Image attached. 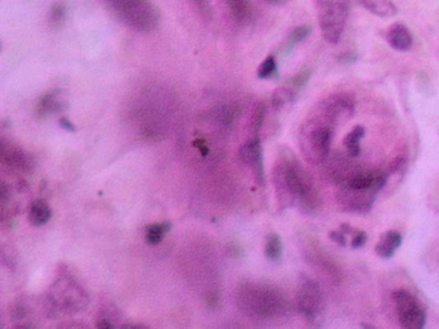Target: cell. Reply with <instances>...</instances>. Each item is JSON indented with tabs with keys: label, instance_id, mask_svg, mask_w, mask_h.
<instances>
[{
	"label": "cell",
	"instance_id": "6da1fadb",
	"mask_svg": "<svg viewBox=\"0 0 439 329\" xmlns=\"http://www.w3.org/2000/svg\"><path fill=\"white\" fill-rule=\"evenodd\" d=\"M353 114L354 100L347 94H332L317 105L299 130V147L308 163L317 166L327 160L335 125L350 120Z\"/></svg>",
	"mask_w": 439,
	"mask_h": 329
},
{
	"label": "cell",
	"instance_id": "7a4b0ae2",
	"mask_svg": "<svg viewBox=\"0 0 439 329\" xmlns=\"http://www.w3.org/2000/svg\"><path fill=\"white\" fill-rule=\"evenodd\" d=\"M272 180L278 206L285 210L298 206L302 213L314 216L321 208V197L311 174L289 148H281Z\"/></svg>",
	"mask_w": 439,
	"mask_h": 329
},
{
	"label": "cell",
	"instance_id": "3957f363",
	"mask_svg": "<svg viewBox=\"0 0 439 329\" xmlns=\"http://www.w3.org/2000/svg\"><path fill=\"white\" fill-rule=\"evenodd\" d=\"M386 181L388 172L383 170H356L339 184L336 204L345 213L368 214Z\"/></svg>",
	"mask_w": 439,
	"mask_h": 329
},
{
	"label": "cell",
	"instance_id": "277c9868",
	"mask_svg": "<svg viewBox=\"0 0 439 329\" xmlns=\"http://www.w3.org/2000/svg\"><path fill=\"white\" fill-rule=\"evenodd\" d=\"M236 303L245 315L255 321H275L289 312L285 294L273 285L246 282L236 291Z\"/></svg>",
	"mask_w": 439,
	"mask_h": 329
},
{
	"label": "cell",
	"instance_id": "5b68a950",
	"mask_svg": "<svg viewBox=\"0 0 439 329\" xmlns=\"http://www.w3.org/2000/svg\"><path fill=\"white\" fill-rule=\"evenodd\" d=\"M102 4L126 27L148 34L160 24V9L153 0H101Z\"/></svg>",
	"mask_w": 439,
	"mask_h": 329
},
{
	"label": "cell",
	"instance_id": "8992f818",
	"mask_svg": "<svg viewBox=\"0 0 439 329\" xmlns=\"http://www.w3.org/2000/svg\"><path fill=\"white\" fill-rule=\"evenodd\" d=\"M88 303V296L85 291L78 285L66 269L57 276L54 285L49 288L45 299L46 312L74 314L80 312Z\"/></svg>",
	"mask_w": 439,
	"mask_h": 329
},
{
	"label": "cell",
	"instance_id": "52a82bcc",
	"mask_svg": "<svg viewBox=\"0 0 439 329\" xmlns=\"http://www.w3.org/2000/svg\"><path fill=\"white\" fill-rule=\"evenodd\" d=\"M348 13V0H323L321 3L318 22L322 37L329 44H338L341 42Z\"/></svg>",
	"mask_w": 439,
	"mask_h": 329
},
{
	"label": "cell",
	"instance_id": "ba28073f",
	"mask_svg": "<svg viewBox=\"0 0 439 329\" xmlns=\"http://www.w3.org/2000/svg\"><path fill=\"white\" fill-rule=\"evenodd\" d=\"M399 326L404 329H422L427 323V312L422 303L410 291L397 290L392 294Z\"/></svg>",
	"mask_w": 439,
	"mask_h": 329
},
{
	"label": "cell",
	"instance_id": "9c48e42d",
	"mask_svg": "<svg viewBox=\"0 0 439 329\" xmlns=\"http://www.w3.org/2000/svg\"><path fill=\"white\" fill-rule=\"evenodd\" d=\"M295 303L298 312L307 321H316L325 309V297L320 285L309 276H300L296 288Z\"/></svg>",
	"mask_w": 439,
	"mask_h": 329
},
{
	"label": "cell",
	"instance_id": "30bf717a",
	"mask_svg": "<svg viewBox=\"0 0 439 329\" xmlns=\"http://www.w3.org/2000/svg\"><path fill=\"white\" fill-rule=\"evenodd\" d=\"M240 159L245 165H248L255 180L259 186H264V166H263V151L260 144L259 135H254L250 141L245 143L240 150Z\"/></svg>",
	"mask_w": 439,
	"mask_h": 329
},
{
	"label": "cell",
	"instance_id": "8fae6325",
	"mask_svg": "<svg viewBox=\"0 0 439 329\" xmlns=\"http://www.w3.org/2000/svg\"><path fill=\"white\" fill-rule=\"evenodd\" d=\"M1 162L6 168L17 172H25L31 166L26 153L15 145L6 144L4 139L1 141Z\"/></svg>",
	"mask_w": 439,
	"mask_h": 329
},
{
	"label": "cell",
	"instance_id": "7c38bea8",
	"mask_svg": "<svg viewBox=\"0 0 439 329\" xmlns=\"http://www.w3.org/2000/svg\"><path fill=\"white\" fill-rule=\"evenodd\" d=\"M67 108V97L62 90H53L44 94L36 107L37 115L44 117V116L52 115V114H60Z\"/></svg>",
	"mask_w": 439,
	"mask_h": 329
},
{
	"label": "cell",
	"instance_id": "4fadbf2b",
	"mask_svg": "<svg viewBox=\"0 0 439 329\" xmlns=\"http://www.w3.org/2000/svg\"><path fill=\"white\" fill-rule=\"evenodd\" d=\"M386 42L395 51L407 52L413 44V37L410 30L404 25L395 24L386 31Z\"/></svg>",
	"mask_w": 439,
	"mask_h": 329
},
{
	"label": "cell",
	"instance_id": "5bb4252c",
	"mask_svg": "<svg viewBox=\"0 0 439 329\" xmlns=\"http://www.w3.org/2000/svg\"><path fill=\"white\" fill-rule=\"evenodd\" d=\"M402 244V234L397 231H388L380 235L375 244V252L379 258L389 260Z\"/></svg>",
	"mask_w": 439,
	"mask_h": 329
},
{
	"label": "cell",
	"instance_id": "9a60e30c",
	"mask_svg": "<svg viewBox=\"0 0 439 329\" xmlns=\"http://www.w3.org/2000/svg\"><path fill=\"white\" fill-rule=\"evenodd\" d=\"M28 222L34 226H43L52 217L51 207L45 202L44 199H35L27 211Z\"/></svg>",
	"mask_w": 439,
	"mask_h": 329
},
{
	"label": "cell",
	"instance_id": "2e32d148",
	"mask_svg": "<svg viewBox=\"0 0 439 329\" xmlns=\"http://www.w3.org/2000/svg\"><path fill=\"white\" fill-rule=\"evenodd\" d=\"M363 8L368 9L370 13L380 18L395 17L398 9L392 0H359Z\"/></svg>",
	"mask_w": 439,
	"mask_h": 329
},
{
	"label": "cell",
	"instance_id": "e0dca14e",
	"mask_svg": "<svg viewBox=\"0 0 439 329\" xmlns=\"http://www.w3.org/2000/svg\"><path fill=\"white\" fill-rule=\"evenodd\" d=\"M365 134H366L365 127L359 125V126L353 127L350 133L347 134V136L344 138L343 144H344L345 152L350 159L359 157V153H361V141L363 139Z\"/></svg>",
	"mask_w": 439,
	"mask_h": 329
},
{
	"label": "cell",
	"instance_id": "ac0fdd59",
	"mask_svg": "<svg viewBox=\"0 0 439 329\" xmlns=\"http://www.w3.org/2000/svg\"><path fill=\"white\" fill-rule=\"evenodd\" d=\"M231 12V16L237 24H246L251 18L250 0H225Z\"/></svg>",
	"mask_w": 439,
	"mask_h": 329
},
{
	"label": "cell",
	"instance_id": "d6986e66",
	"mask_svg": "<svg viewBox=\"0 0 439 329\" xmlns=\"http://www.w3.org/2000/svg\"><path fill=\"white\" fill-rule=\"evenodd\" d=\"M171 222H155V224L147 225V226H146V233H144L146 242H147L150 246L159 244V243L164 240L165 234L171 231Z\"/></svg>",
	"mask_w": 439,
	"mask_h": 329
},
{
	"label": "cell",
	"instance_id": "ffe728a7",
	"mask_svg": "<svg viewBox=\"0 0 439 329\" xmlns=\"http://www.w3.org/2000/svg\"><path fill=\"white\" fill-rule=\"evenodd\" d=\"M298 96V90L294 89L293 87H290L289 84L279 87L273 91L272 94V106L275 109H281L285 107L289 103L294 102Z\"/></svg>",
	"mask_w": 439,
	"mask_h": 329
},
{
	"label": "cell",
	"instance_id": "44dd1931",
	"mask_svg": "<svg viewBox=\"0 0 439 329\" xmlns=\"http://www.w3.org/2000/svg\"><path fill=\"white\" fill-rule=\"evenodd\" d=\"M282 252H284V246H282V240L279 238V235L276 233L268 234L266 240V246H264L266 258L272 263H278L282 258Z\"/></svg>",
	"mask_w": 439,
	"mask_h": 329
},
{
	"label": "cell",
	"instance_id": "7402d4cb",
	"mask_svg": "<svg viewBox=\"0 0 439 329\" xmlns=\"http://www.w3.org/2000/svg\"><path fill=\"white\" fill-rule=\"evenodd\" d=\"M239 114V109L236 106L232 105H221L218 107L214 108L213 111V117L216 120V123L219 125H222L224 127H230L232 126L236 117Z\"/></svg>",
	"mask_w": 439,
	"mask_h": 329
},
{
	"label": "cell",
	"instance_id": "603a6c76",
	"mask_svg": "<svg viewBox=\"0 0 439 329\" xmlns=\"http://www.w3.org/2000/svg\"><path fill=\"white\" fill-rule=\"evenodd\" d=\"M277 72V62L273 55H268L258 69V78L259 79H269Z\"/></svg>",
	"mask_w": 439,
	"mask_h": 329
},
{
	"label": "cell",
	"instance_id": "cb8c5ba5",
	"mask_svg": "<svg viewBox=\"0 0 439 329\" xmlns=\"http://www.w3.org/2000/svg\"><path fill=\"white\" fill-rule=\"evenodd\" d=\"M264 116H266V106L264 103H257V106L254 108V112H252V117H251V129H252V133L255 135H258V133L263 126L264 123Z\"/></svg>",
	"mask_w": 439,
	"mask_h": 329
},
{
	"label": "cell",
	"instance_id": "d4e9b609",
	"mask_svg": "<svg viewBox=\"0 0 439 329\" xmlns=\"http://www.w3.org/2000/svg\"><path fill=\"white\" fill-rule=\"evenodd\" d=\"M66 18V6L63 3H54L49 10V22L52 26L62 25Z\"/></svg>",
	"mask_w": 439,
	"mask_h": 329
},
{
	"label": "cell",
	"instance_id": "484cf974",
	"mask_svg": "<svg viewBox=\"0 0 439 329\" xmlns=\"http://www.w3.org/2000/svg\"><path fill=\"white\" fill-rule=\"evenodd\" d=\"M311 34V27L309 26H300L294 28L290 35L287 37V46L289 48H293L294 45L302 43L304 39H307V36Z\"/></svg>",
	"mask_w": 439,
	"mask_h": 329
},
{
	"label": "cell",
	"instance_id": "4316f807",
	"mask_svg": "<svg viewBox=\"0 0 439 329\" xmlns=\"http://www.w3.org/2000/svg\"><path fill=\"white\" fill-rule=\"evenodd\" d=\"M311 75H312V72L309 69H303L298 72L295 76H293L290 80H287V84L299 91L307 85V82L311 79Z\"/></svg>",
	"mask_w": 439,
	"mask_h": 329
},
{
	"label": "cell",
	"instance_id": "83f0119b",
	"mask_svg": "<svg viewBox=\"0 0 439 329\" xmlns=\"http://www.w3.org/2000/svg\"><path fill=\"white\" fill-rule=\"evenodd\" d=\"M350 238H352V240H350L352 249H362V247L366 244V242H368V234H366L365 231L354 229L353 234L350 235Z\"/></svg>",
	"mask_w": 439,
	"mask_h": 329
},
{
	"label": "cell",
	"instance_id": "f1b7e54d",
	"mask_svg": "<svg viewBox=\"0 0 439 329\" xmlns=\"http://www.w3.org/2000/svg\"><path fill=\"white\" fill-rule=\"evenodd\" d=\"M329 237H330V240H332V242H335V243L339 244L341 247H345V246H347V237H348V234L343 231V229L330 231V233H329Z\"/></svg>",
	"mask_w": 439,
	"mask_h": 329
},
{
	"label": "cell",
	"instance_id": "f546056e",
	"mask_svg": "<svg viewBox=\"0 0 439 329\" xmlns=\"http://www.w3.org/2000/svg\"><path fill=\"white\" fill-rule=\"evenodd\" d=\"M60 124H61L63 129H66L67 132H71V133H75V132H76V127H75L71 121H70L69 118H66V117H62V118L60 120Z\"/></svg>",
	"mask_w": 439,
	"mask_h": 329
},
{
	"label": "cell",
	"instance_id": "4dcf8cb0",
	"mask_svg": "<svg viewBox=\"0 0 439 329\" xmlns=\"http://www.w3.org/2000/svg\"><path fill=\"white\" fill-rule=\"evenodd\" d=\"M195 145H196L198 150H200L203 156H207V153H209L207 143L204 142V141H201V139H200V141H196V142H195Z\"/></svg>",
	"mask_w": 439,
	"mask_h": 329
},
{
	"label": "cell",
	"instance_id": "1f68e13d",
	"mask_svg": "<svg viewBox=\"0 0 439 329\" xmlns=\"http://www.w3.org/2000/svg\"><path fill=\"white\" fill-rule=\"evenodd\" d=\"M270 6H284L289 0H266Z\"/></svg>",
	"mask_w": 439,
	"mask_h": 329
},
{
	"label": "cell",
	"instance_id": "d6a6232c",
	"mask_svg": "<svg viewBox=\"0 0 439 329\" xmlns=\"http://www.w3.org/2000/svg\"><path fill=\"white\" fill-rule=\"evenodd\" d=\"M195 1H196V3H198L200 6H207L210 0H195Z\"/></svg>",
	"mask_w": 439,
	"mask_h": 329
}]
</instances>
